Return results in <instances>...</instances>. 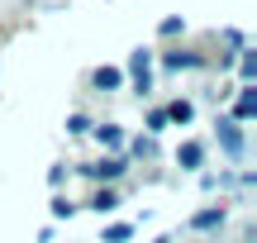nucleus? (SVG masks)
Returning <instances> with one entry per match:
<instances>
[{
  "label": "nucleus",
  "mask_w": 257,
  "mask_h": 243,
  "mask_svg": "<svg viewBox=\"0 0 257 243\" xmlns=\"http://www.w3.org/2000/svg\"><path fill=\"white\" fill-rule=\"evenodd\" d=\"M128 72H134V91L138 95L153 91V53H148V48H138V53L128 57Z\"/></svg>",
  "instance_id": "nucleus-1"
},
{
  "label": "nucleus",
  "mask_w": 257,
  "mask_h": 243,
  "mask_svg": "<svg viewBox=\"0 0 257 243\" xmlns=\"http://www.w3.org/2000/svg\"><path fill=\"white\" fill-rule=\"evenodd\" d=\"M214 129H219V148L229 153V158H243V129H238V119H214Z\"/></svg>",
  "instance_id": "nucleus-2"
},
{
  "label": "nucleus",
  "mask_w": 257,
  "mask_h": 243,
  "mask_svg": "<svg viewBox=\"0 0 257 243\" xmlns=\"http://www.w3.org/2000/svg\"><path fill=\"white\" fill-rule=\"evenodd\" d=\"M81 172H86V177H95V181H119L124 177V162L119 158H105V162H86Z\"/></svg>",
  "instance_id": "nucleus-3"
},
{
  "label": "nucleus",
  "mask_w": 257,
  "mask_h": 243,
  "mask_svg": "<svg viewBox=\"0 0 257 243\" xmlns=\"http://www.w3.org/2000/svg\"><path fill=\"white\" fill-rule=\"evenodd\" d=\"M176 162H181L186 172H195L205 162V148H200V143H181V148H176Z\"/></svg>",
  "instance_id": "nucleus-4"
},
{
  "label": "nucleus",
  "mask_w": 257,
  "mask_h": 243,
  "mask_svg": "<svg viewBox=\"0 0 257 243\" xmlns=\"http://www.w3.org/2000/svg\"><path fill=\"white\" fill-rule=\"evenodd\" d=\"M252 114H257V95H252V86H243L238 100H233V119H252Z\"/></svg>",
  "instance_id": "nucleus-5"
},
{
  "label": "nucleus",
  "mask_w": 257,
  "mask_h": 243,
  "mask_svg": "<svg viewBox=\"0 0 257 243\" xmlns=\"http://www.w3.org/2000/svg\"><path fill=\"white\" fill-rule=\"evenodd\" d=\"M162 114H167L172 124H191V119H195V105H191V100H172Z\"/></svg>",
  "instance_id": "nucleus-6"
},
{
  "label": "nucleus",
  "mask_w": 257,
  "mask_h": 243,
  "mask_svg": "<svg viewBox=\"0 0 257 243\" xmlns=\"http://www.w3.org/2000/svg\"><path fill=\"white\" fill-rule=\"evenodd\" d=\"M95 86H100V91H119L124 72H119V67H100V72H95Z\"/></svg>",
  "instance_id": "nucleus-7"
},
{
  "label": "nucleus",
  "mask_w": 257,
  "mask_h": 243,
  "mask_svg": "<svg viewBox=\"0 0 257 243\" xmlns=\"http://www.w3.org/2000/svg\"><path fill=\"white\" fill-rule=\"evenodd\" d=\"M91 210H95V215H110V210H119V196H114V191H95Z\"/></svg>",
  "instance_id": "nucleus-8"
},
{
  "label": "nucleus",
  "mask_w": 257,
  "mask_h": 243,
  "mask_svg": "<svg viewBox=\"0 0 257 243\" xmlns=\"http://www.w3.org/2000/svg\"><path fill=\"white\" fill-rule=\"evenodd\" d=\"M219 224H224V210H200L191 219V229H219Z\"/></svg>",
  "instance_id": "nucleus-9"
},
{
  "label": "nucleus",
  "mask_w": 257,
  "mask_h": 243,
  "mask_svg": "<svg viewBox=\"0 0 257 243\" xmlns=\"http://www.w3.org/2000/svg\"><path fill=\"white\" fill-rule=\"evenodd\" d=\"M162 62L167 67H200V57L195 53H162Z\"/></svg>",
  "instance_id": "nucleus-10"
},
{
  "label": "nucleus",
  "mask_w": 257,
  "mask_h": 243,
  "mask_svg": "<svg viewBox=\"0 0 257 243\" xmlns=\"http://www.w3.org/2000/svg\"><path fill=\"white\" fill-rule=\"evenodd\" d=\"M95 139H100L105 148H119V124H100V129H95Z\"/></svg>",
  "instance_id": "nucleus-11"
},
{
  "label": "nucleus",
  "mask_w": 257,
  "mask_h": 243,
  "mask_svg": "<svg viewBox=\"0 0 257 243\" xmlns=\"http://www.w3.org/2000/svg\"><path fill=\"white\" fill-rule=\"evenodd\" d=\"M124 238H134V224H110L105 229V243H124Z\"/></svg>",
  "instance_id": "nucleus-12"
},
{
  "label": "nucleus",
  "mask_w": 257,
  "mask_h": 243,
  "mask_svg": "<svg viewBox=\"0 0 257 243\" xmlns=\"http://www.w3.org/2000/svg\"><path fill=\"white\" fill-rule=\"evenodd\" d=\"M252 76H257V57H252V53H243V86H248Z\"/></svg>",
  "instance_id": "nucleus-13"
},
{
  "label": "nucleus",
  "mask_w": 257,
  "mask_h": 243,
  "mask_svg": "<svg viewBox=\"0 0 257 243\" xmlns=\"http://www.w3.org/2000/svg\"><path fill=\"white\" fill-rule=\"evenodd\" d=\"M72 210H76V205H72V200H62V196H57V200H53V215H57V219H67V215H72Z\"/></svg>",
  "instance_id": "nucleus-14"
},
{
  "label": "nucleus",
  "mask_w": 257,
  "mask_h": 243,
  "mask_svg": "<svg viewBox=\"0 0 257 243\" xmlns=\"http://www.w3.org/2000/svg\"><path fill=\"white\" fill-rule=\"evenodd\" d=\"M67 129H72V134H86L91 124H86V114H72V119H67Z\"/></svg>",
  "instance_id": "nucleus-15"
},
{
  "label": "nucleus",
  "mask_w": 257,
  "mask_h": 243,
  "mask_svg": "<svg viewBox=\"0 0 257 243\" xmlns=\"http://www.w3.org/2000/svg\"><path fill=\"white\" fill-rule=\"evenodd\" d=\"M148 129H153V134H157V129H167V114H162V110H153V114H148Z\"/></svg>",
  "instance_id": "nucleus-16"
}]
</instances>
